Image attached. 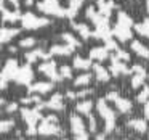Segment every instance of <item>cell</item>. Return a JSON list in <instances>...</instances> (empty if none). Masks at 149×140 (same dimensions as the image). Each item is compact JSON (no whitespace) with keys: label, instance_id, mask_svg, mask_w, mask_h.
Returning a JSON list of instances; mask_svg holds the SVG:
<instances>
[{"label":"cell","instance_id":"obj_30","mask_svg":"<svg viewBox=\"0 0 149 140\" xmlns=\"http://www.w3.org/2000/svg\"><path fill=\"white\" fill-rule=\"evenodd\" d=\"M61 37H63V40H64V42L68 44V45H71V47H72V49H75V47H80V42H79V40L75 39L74 34H71V32H64Z\"/></svg>","mask_w":149,"mask_h":140},{"label":"cell","instance_id":"obj_9","mask_svg":"<svg viewBox=\"0 0 149 140\" xmlns=\"http://www.w3.org/2000/svg\"><path fill=\"white\" fill-rule=\"evenodd\" d=\"M39 134H42V135H56V134H61V129H59L58 124L48 122V121L43 119V122L39 126Z\"/></svg>","mask_w":149,"mask_h":140},{"label":"cell","instance_id":"obj_46","mask_svg":"<svg viewBox=\"0 0 149 140\" xmlns=\"http://www.w3.org/2000/svg\"><path fill=\"white\" fill-rule=\"evenodd\" d=\"M75 140H88V132H84V134L75 135Z\"/></svg>","mask_w":149,"mask_h":140},{"label":"cell","instance_id":"obj_4","mask_svg":"<svg viewBox=\"0 0 149 140\" xmlns=\"http://www.w3.org/2000/svg\"><path fill=\"white\" fill-rule=\"evenodd\" d=\"M40 11L48 15H55V16H66V10L59 7L58 0H43V2H39L37 4Z\"/></svg>","mask_w":149,"mask_h":140},{"label":"cell","instance_id":"obj_7","mask_svg":"<svg viewBox=\"0 0 149 140\" xmlns=\"http://www.w3.org/2000/svg\"><path fill=\"white\" fill-rule=\"evenodd\" d=\"M109 71L112 72L114 76H120V74H130V72H132V68H128L125 63H122L120 60H117V56H111Z\"/></svg>","mask_w":149,"mask_h":140},{"label":"cell","instance_id":"obj_42","mask_svg":"<svg viewBox=\"0 0 149 140\" xmlns=\"http://www.w3.org/2000/svg\"><path fill=\"white\" fill-rule=\"evenodd\" d=\"M132 72L139 74V72H146V71H144V66H141V65H133V66H132Z\"/></svg>","mask_w":149,"mask_h":140},{"label":"cell","instance_id":"obj_50","mask_svg":"<svg viewBox=\"0 0 149 140\" xmlns=\"http://www.w3.org/2000/svg\"><path fill=\"white\" fill-rule=\"evenodd\" d=\"M24 4H26V5H27V7H31V5H32V4H34V0H24Z\"/></svg>","mask_w":149,"mask_h":140},{"label":"cell","instance_id":"obj_8","mask_svg":"<svg viewBox=\"0 0 149 140\" xmlns=\"http://www.w3.org/2000/svg\"><path fill=\"white\" fill-rule=\"evenodd\" d=\"M21 114H23V119L26 121L29 126H36L40 119H42V114L39 113V110H29V108H23L21 110Z\"/></svg>","mask_w":149,"mask_h":140},{"label":"cell","instance_id":"obj_18","mask_svg":"<svg viewBox=\"0 0 149 140\" xmlns=\"http://www.w3.org/2000/svg\"><path fill=\"white\" fill-rule=\"evenodd\" d=\"M91 68H93L95 76H96L98 81H101V82H107V81H109V77H111V76H109V71H107L104 66H101V65H98V63H95Z\"/></svg>","mask_w":149,"mask_h":140},{"label":"cell","instance_id":"obj_32","mask_svg":"<svg viewBox=\"0 0 149 140\" xmlns=\"http://www.w3.org/2000/svg\"><path fill=\"white\" fill-rule=\"evenodd\" d=\"M91 77H93V76L88 74V72L80 74V76H79V77L74 81V85H77V87H80V85H88V84H90V81H91Z\"/></svg>","mask_w":149,"mask_h":140},{"label":"cell","instance_id":"obj_40","mask_svg":"<svg viewBox=\"0 0 149 140\" xmlns=\"http://www.w3.org/2000/svg\"><path fill=\"white\" fill-rule=\"evenodd\" d=\"M106 49H107V50H117V44H116V40H112V39L106 40Z\"/></svg>","mask_w":149,"mask_h":140},{"label":"cell","instance_id":"obj_1","mask_svg":"<svg viewBox=\"0 0 149 140\" xmlns=\"http://www.w3.org/2000/svg\"><path fill=\"white\" fill-rule=\"evenodd\" d=\"M96 108H98V113L101 114V117L104 119V124H106V129H104V132H106V134H107V132H112L114 124H116V113H114V111L111 110L109 106H107L106 98H101V100H98Z\"/></svg>","mask_w":149,"mask_h":140},{"label":"cell","instance_id":"obj_36","mask_svg":"<svg viewBox=\"0 0 149 140\" xmlns=\"http://www.w3.org/2000/svg\"><path fill=\"white\" fill-rule=\"evenodd\" d=\"M34 44H36V39H34V37H26V39H23L19 42V47H23V49H31Z\"/></svg>","mask_w":149,"mask_h":140},{"label":"cell","instance_id":"obj_10","mask_svg":"<svg viewBox=\"0 0 149 140\" xmlns=\"http://www.w3.org/2000/svg\"><path fill=\"white\" fill-rule=\"evenodd\" d=\"M69 121H71V129H72V132H74L75 135L87 132V130H85V122H84V119H82L79 114H71Z\"/></svg>","mask_w":149,"mask_h":140},{"label":"cell","instance_id":"obj_41","mask_svg":"<svg viewBox=\"0 0 149 140\" xmlns=\"http://www.w3.org/2000/svg\"><path fill=\"white\" fill-rule=\"evenodd\" d=\"M88 126H90V130H91V132H95V130H96V119H95L93 116L88 117Z\"/></svg>","mask_w":149,"mask_h":140},{"label":"cell","instance_id":"obj_29","mask_svg":"<svg viewBox=\"0 0 149 140\" xmlns=\"http://www.w3.org/2000/svg\"><path fill=\"white\" fill-rule=\"evenodd\" d=\"M135 29L138 34H141V36H144V37H149V18H146V20L139 24H135Z\"/></svg>","mask_w":149,"mask_h":140},{"label":"cell","instance_id":"obj_47","mask_svg":"<svg viewBox=\"0 0 149 140\" xmlns=\"http://www.w3.org/2000/svg\"><path fill=\"white\" fill-rule=\"evenodd\" d=\"M8 4H10L11 7H15V10H18V7H19V0H8Z\"/></svg>","mask_w":149,"mask_h":140},{"label":"cell","instance_id":"obj_23","mask_svg":"<svg viewBox=\"0 0 149 140\" xmlns=\"http://www.w3.org/2000/svg\"><path fill=\"white\" fill-rule=\"evenodd\" d=\"M72 27H74V29L77 31V32L84 37V39H88L90 36H93L90 26H88V24H85V23H72Z\"/></svg>","mask_w":149,"mask_h":140},{"label":"cell","instance_id":"obj_21","mask_svg":"<svg viewBox=\"0 0 149 140\" xmlns=\"http://www.w3.org/2000/svg\"><path fill=\"white\" fill-rule=\"evenodd\" d=\"M72 47L68 45V44H64V45H53L52 49H50V53L52 55H59V56H68L72 53Z\"/></svg>","mask_w":149,"mask_h":140},{"label":"cell","instance_id":"obj_16","mask_svg":"<svg viewBox=\"0 0 149 140\" xmlns=\"http://www.w3.org/2000/svg\"><path fill=\"white\" fill-rule=\"evenodd\" d=\"M18 34H19V29L3 26L2 31H0V40H2V44H5V42H8V40H11L15 36H18Z\"/></svg>","mask_w":149,"mask_h":140},{"label":"cell","instance_id":"obj_27","mask_svg":"<svg viewBox=\"0 0 149 140\" xmlns=\"http://www.w3.org/2000/svg\"><path fill=\"white\" fill-rule=\"evenodd\" d=\"M91 60H85V58H82V56H75L74 58V68H77V69H88V68H91Z\"/></svg>","mask_w":149,"mask_h":140},{"label":"cell","instance_id":"obj_28","mask_svg":"<svg viewBox=\"0 0 149 140\" xmlns=\"http://www.w3.org/2000/svg\"><path fill=\"white\" fill-rule=\"evenodd\" d=\"M117 23L122 24V26H127V27L133 26V20L125 13V11H119V13H117Z\"/></svg>","mask_w":149,"mask_h":140},{"label":"cell","instance_id":"obj_33","mask_svg":"<svg viewBox=\"0 0 149 140\" xmlns=\"http://www.w3.org/2000/svg\"><path fill=\"white\" fill-rule=\"evenodd\" d=\"M11 127H15V119H3L2 121V122H0V130H2V132H8V130L11 129Z\"/></svg>","mask_w":149,"mask_h":140},{"label":"cell","instance_id":"obj_39","mask_svg":"<svg viewBox=\"0 0 149 140\" xmlns=\"http://www.w3.org/2000/svg\"><path fill=\"white\" fill-rule=\"evenodd\" d=\"M117 98H119V92H117V90H111L109 94L106 95V100H114V101H116Z\"/></svg>","mask_w":149,"mask_h":140},{"label":"cell","instance_id":"obj_15","mask_svg":"<svg viewBox=\"0 0 149 140\" xmlns=\"http://www.w3.org/2000/svg\"><path fill=\"white\" fill-rule=\"evenodd\" d=\"M50 89H53L52 82H36V84L29 85L27 90L31 94H47V92H50Z\"/></svg>","mask_w":149,"mask_h":140},{"label":"cell","instance_id":"obj_48","mask_svg":"<svg viewBox=\"0 0 149 140\" xmlns=\"http://www.w3.org/2000/svg\"><path fill=\"white\" fill-rule=\"evenodd\" d=\"M75 97H77V94H74V92H72V90L66 92V98H69V100H74Z\"/></svg>","mask_w":149,"mask_h":140},{"label":"cell","instance_id":"obj_11","mask_svg":"<svg viewBox=\"0 0 149 140\" xmlns=\"http://www.w3.org/2000/svg\"><path fill=\"white\" fill-rule=\"evenodd\" d=\"M50 56H52V53H47L43 52L42 49H36V50H31V52H27L26 55H24V58H26L27 63H36L39 58H43V60H48Z\"/></svg>","mask_w":149,"mask_h":140},{"label":"cell","instance_id":"obj_53","mask_svg":"<svg viewBox=\"0 0 149 140\" xmlns=\"http://www.w3.org/2000/svg\"><path fill=\"white\" fill-rule=\"evenodd\" d=\"M61 140H68V139H61Z\"/></svg>","mask_w":149,"mask_h":140},{"label":"cell","instance_id":"obj_51","mask_svg":"<svg viewBox=\"0 0 149 140\" xmlns=\"http://www.w3.org/2000/svg\"><path fill=\"white\" fill-rule=\"evenodd\" d=\"M96 140H106V137H104L103 134H100V135H96Z\"/></svg>","mask_w":149,"mask_h":140},{"label":"cell","instance_id":"obj_31","mask_svg":"<svg viewBox=\"0 0 149 140\" xmlns=\"http://www.w3.org/2000/svg\"><path fill=\"white\" fill-rule=\"evenodd\" d=\"M144 79H146V72H139V74L132 76V81H130V84H132L133 89H138V87H141V85H143Z\"/></svg>","mask_w":149,"mask_h":140},{"label":"cell","instance_id":"obj_3","mask_svg":"<svg viewBox=\"0 0 149 140\" xmlns=\"http://www.w3.org/2000/svg\"><path fill=\"white\" fill-rule=\"evenodd\" d=\"M21 23H23V26L26 29H37V27H43L47 24H50V21H48V18H39L32 11H27V13L23 15Z\"/></svg>","mask_w":149,"mask_h":140},{"label":"cell","instance_id":"obj_26","mask_svg":"<svg viewBox=\"0 0 149 140\" xmlns=\"http://www.w3.org/2000/svg\"><path fill=\"white\" fill-rule=\"evenodd\" d=\"M91 108H93V101L91 100H84L77 103V111L80 114H90Z\"/></svg>","mask_w":149,"mask_h":140},{"label":"cell","instance_id":"obj_52","mask_svg":"<svg viewBox=\"0 0 149 140\" xmlns=\"http://www.w3.org/2000/svg\"><path fill=\"white\" fill-rule=\"evenodd\" d=\"M146 7H148V11H149V0H146Z\"/></svg>","mask_w":149,"mask_h":140},{"label":"cell","instance_id":"obj_37","mask_svg":"<svg viewBox=\"0 0 149 140\" xmlns=\"http://www.w3.org/2000/svg\"><path fill=\"white\" fill-rule=\"evenodd\" d=\"M116 55H117V60H123V61L130 60V53L123 52L122 49H117V50H116Z\"/></svg>","mask_w":149,"mask_h":140},{"label":"cell","instance_id":"obj_45","mask_svg":"<svg viewBox=\"0 0 149 140\" xmlns=\"http://www.w3.org/2000/svg\"><path fill=\"white\" fill-rule=\"evenodd\" d=\"M45 121H48V122H55V124H58V117H56L55 114H50V116H47V117H45Z\"/></svg>","mask_w":149,"mask_h":140},{"label":"cell","instance_id":"obj_24","mask_svg":"<svg viewBox=\"0 0 149 140\" xmlns=\"http://www.w3.org/2000/svg\"><path fill=\"white\" fill-rule=\"evenodd\" d=\"M127 126L135 129L136 132H146V130H148V124H146L144 119H130L128 122H127Z\"/></svg>","mask_w":149,"mask_h":140},{"label":"cell","instance_id":"obj_43","mask_svg":"<svg viewBox=\"0 0 149 140\" xmlns=\"http://www.w3.org/2000/svg\"><path fill=\"white\" fill-rule=\"evenodd\" d=\"M88 94H93V90H91V89H85V90H80V92H77V97H79V98H84V97H87Z\"/></svg>","mask_w":149,"mask_h":140},{"label":"cell","instance_id":"obj_5","mask_svg":"<svg viewBox=\"0 0 149 140\" xmlns=\"http://www.w3.org/2000/svg\"><path fill=\"white\" fill-rule=\"evenodd\" d=\"M32 79H34V71H32V68H31V63L23 65L19 69H18L16 76H15V81H16L18 84H23V85L31 84Z\"/></svg>","mask_w":149,"mask_h":140},{"label":"cell","instance_id":"obj_19","mask_svg":"<svg viewBox=\"0 0 149 140\" xmlns=\"http://www.w3.org/2000/svg\"><path fill=\"white\" fill-rule=\"evenodd\" d=\"M114 7H116V5H114L112 0H101L100 4H98V13L106 16V18H109V15H111V11H112Z\"/></svg>","mask_w":149,"mask_h":140},{"label":"cell","instance_id":"obj_14","mask_svg":"<svg viewBox=\"0 0 149 140\" xmlns=\"http://www.w3.org/2000/svg\"><path fill=\"white\" fill-rule=\"evenodd\" d=\"M21 15H19V11L18 10H10V8H7V7H2V20L5 21V23H15V21H18V20H21Z\"/></svg>","mask_w":149,"mask_h":140},{"label":"cell","instance_id":"obj_44","mask_svg":"<svg viewBox=\"0 0 149 140\" xmlns=\"http://www.w3.org/2000/svg\"><path fill=\"white\" fill-rule=\"evenodd\" d=\"M16 110H18V105L15 103V101H11V103L7 106V113H13V111H16Z\"/></svg>","mask_w":149,"mask_h":140},{"label":"cell","instance_id":"obj_38","mask_svg":"<svg viewBox=\"0 0 149 140\" xmlns=\"http://www.w3.org/2000/svg\"><path fill=\"white\" fill-rule=\"evenodd\" d=\"M98 15V11H96V8L95 7H88L87 8V18H91V21H93V18Z\"/></svg>","mask_w":149,"mask_h":140},{"label":"cell","instance_id":"obj_35","mask_svg":"<svg viewBox=\"0 0 149 140\" xmlns=\"http://www.w3.org/2000/svg\"><path fill=\"white\" fill-rule=\"evenodd\" d=\"M59 74L63 76V77H66V79H71L72 77V68L71 66H61V68H59Z\"/></svg>","mask_w":149,"mask_h":140},{"label":"cell","instance_id":"obj_34","mask_svg":"<svg viewBox=\"0 0 149 140\" xmlns=\"http://www.w3.org/2000/svg\"><path fill=\"white\" fill-rule=\"evenodd\" d=\"M149 98V85H144L143 87V90L138 94V97H136V100L139 101V103H146Z\"/></svg>","mask_w":149,"mask_h":140},{"label":"cell","instance_id":"obj_12","mask_svg":"<svg viewBox=\"0 0 149 140\" xmlns=\"http://www.w3.org/2000/svg\"><path fill=\"white\" fill-rule=\"evenodd\" d=\"M112 34H114V36H116L119 40L125 42V40H128L130 37H132V29L117 23V24H116V27H114V31H112Z\"/></svg>","mask_w":149,"mask_h":140},{"label":"cell","instance_id":"obj_6","mask_svg":"<svg viewBox=\"0 0 149 140\" xmlns=\"http://www.w3.org/2000/svg\"><path fill=\"white\" fill-rule=\"evenodd\" d=\"M39 71L43 72L45 76H48L50 79H53V81H61V79H63V76L56 72V63L53 61V60L42 63V65L39 66Z\"/></svg>","mask_w":149,"mask_h":140},{"label":"cell","instance_id":"obj_25","mask_svg":"<svg viewBox=\"0 0 149 140\" xmlns=\"http://www.w3.org/2000/svg\"><path fill=\"white\" fill-rule=\"evenodd\" d=\"M116 106H117V110L120 111V113H128L130 110H132V101L130 100H127V98H117L116 100Z\"/></svg>","mask_w":149,"mask_h":140},{"label":"cell","instance_id":"obj_13","mask_svg":"<svg viewBox=\"0 0 149 140\" xmlns=\"http://www.w3.org/2000/svg\"><path fill=\"white\" fill-rule=\"evenodd\" d=\"M61 100H63V95L59 94V92H56V94H53V97L50 98L48 101H45V105H47V108L61 111V110H64V103H63Z\"/></svg>","mask_w":149,"mask_h":140},{"label":"cell","instance_id":"obj_49","mask_svg":"<svg viewBox=\"0 0 149 140\" xmlns=\"http://www.w3.org/2000/svg\"><path fill=\"white\" fill-rule=\"evenodd\" d=\"M143 110H144V116L149 117V100L144 103V108H143Z\"/></svg>","mask_w":149,"mask_h":140},{"label":"cell","instance_id":"obj_17","mask_svg":"<svg viewBox=\"0 0 149 140\" xmlns=\"http://www.w3.org/2000/svg\"><path fill=\"white\" fill-rule=\"evenodd\" d=\"M130 47H132V50L136 53V55H139V56H143V58L149 60V49L146 45H143L139 40H133V42L130 44Z\"/></svg>","mask_w":149,"mask_h":140},{"label":"cell","instance_id":"obj_22","mask_svg":"<svg viewBox=\"0 0 149 140\" xmlns=\"http://www.w3.org/2000/svg\"><path fill=\"white\" fill-rule=\"evenodd\" d=\"M84 0H69V7L66 8V16L68 18H74L77 15L79 8L82 7Z\"/></svg>","mask_w":149,"mask_h":140},{"label":"cell","instance_id":"obj_20","mask_svg":"<svg viewBox=\"0 0 149 140\" xmlns=\"http://www.w3.org/2000/svg\"><path fill=\"white\" fill-rule=\"evenodd\" d=\"M90 58L96 61H104L107 58V49L106 47H95L90 50Z\"/></svg>","mask_w":149,"mask_h":140},{"label":"cell","instance_id":"obj_2","mask_svg":"<svg viewBox=\"0 0 149 140\" xmlns=\"http://www.w3.org/2000/svg\"><path fill=\"white\" fill-rule=\"evenodd\" d=\"M18 61L13 58L7 60V63H5L3 69H2V79H0V87L2 89H7L8 82L11 81V79H15V76H16L18 72Z\"/></svg>","mask_w":149,"mask_h":140}]
</instances>
